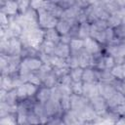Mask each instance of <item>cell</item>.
I'll use <instances>...</instances> for the list:
<instances>
[{
	"label": "cell",
	"instance_id": "obj_1",
	"mask_svg": "<svg viewBox=\"0 0 125 125\" xmlns=\"http://www.w3.org/2000/svg\"><path fill=\"white\" fill-rule=\"evenodd\" d=\"M84 44H85L86 49H87L88 51H90V52H97V51H98V49H99L98 44H97V42H96L94 39L86 38V40H85Z\"/></svg>",
	"mask_w": 125,
	"mask_h": 125
},
{
	"label": "cell",
	"instance_id": "obj_2",
	"mask_svg": "<svg viewBox=\"0 0 125 125\" xmlns=\"http://www.w3.org/2000/svg\"><path fill=\"white\" fill-rule=\"evenodd\" d=\"M24 63L27 65V67L29 69H37L41 65V62L38 61V60H35V59L26 60V61H24Z\"/></svg>",
	"mask_w": 125,
	"mask_h": 125
},
{
	"label": "cell",
	"instance_id": "obj_3",
	"mask_svg": "<svg viewBox=\"0 0 125 125\" xmlns=\"http://www.w3.org/2000/svg\"><path fill=\"white\" fill-rule=\"evenodd\" d=\"M46 38H47V41L52 42V43L55 42V41H57V40L59 39L58 34H57V32H56L54 29H50V30L47 31V33H46Z\"/></svg>",
	"mask_w": 125,
	"mask_h": 125
},
{
	"label": "cell",
	"instance_id": "obj_4",
	"mask_svg": "<svg viewBox=\"0 0 125 125\" xmlns=\"http://www.w3.org/2000/svg\"><path fill=\"white\" fill-rule=\"evenodd\" d=\"M58 30L61 32V33H66L67 31H68V29H69V24L67 23V22H65V21H60L59 23H58Z\"/></svg>",
	"mask_w": 125,
	"mask_h": 125
},
{
	"label": "cell",
	"instance_id": "obj_5",
	"mask_svg": "<svg viewBox=\"0 0 125 125\" xmlns=\"http://www.w3.org/2000/svg\"><path fill=\"white\" fill-rule=\"evenodd\" d=\"M56 54L59 56V57H66L68 55V48L66 46H61V47H58L57 51H56Z\"/></svg>",
	"mask_w": 125,
	"mask_h": 125
},
{
	"label": "cell",
	"instance_id": "obj_6",
	"mask_svg": "<svg viewBox=\"0 0 125 125\" xmlns=\"http://www.w3.org/2000/svg\"><path fill=\"white\" fill-rule=\"evenodd\" d=\"M49 96H50V91L47 89H42L40 91V94H38V100H40L41 102H45L47 101Z\"/></svg>",
	"mask_w": 125,
	"mask_h": 125
},
{
	"label": "cell",
	"instance_id": "obj_7",
	"mask_svg": "<svg viewBox=\"0 0 125 125\" xmlns=\"http://www.w3.org/2000/svg\"><path fill=\"white\" fill-rule=\"evenodd\" d=\"M84 42L82 40H78V39H72L70 41V46L72 49H75V50H78L80 49L82 46H83Z\"/></svg>",
	"mask_w": 125,
	"mask_h": 125
},
{
	"label": "cell",
	"instance_id": "obj_8",
	"mask_svg": "<svg viewBox=\"0 0 125 125\" xmlns=\"http://www.w3.org/2000/svg\"><path fill=\"white\" fill-rule=\"evenodd\" d=\"M10 49L12 50L13 53L19 52L20 51V42L16 39H12L10 41Z\"/></svg>",
	"mask_w": 125,
	"mask_h": 125
},
{
	"label": "cell",
	"instance_id": "obj_9",
	"mask_svg": "<svg viewBox=\"0 0 125 125\" xmlns=\"http://www.w3.org/2000/svg\"><path fill=\"white\" fill-rule=\"evenodd\" d=\"M112 74H113L114 76L119 77V78L124 77V72H123L122 65H119V66H117V67H114L113 70H112Z\"/></svg>",
	"mask_w": 125,
	"mask_h": 125
},
{
	"label": "cell",
	"instance_id": "obj_10",
	"mask_svg": "<svg viewBox=\"0 0 125 125\" xmlns=\"http://www.w3.org/2000/svg\"><path fill=\"white\" fill-rule=\"evenodd\" d=\"M83 77H84V80H86L87 82H91L92 80H94V72L92 70H85L83 72Z\"/></svg>",
	"mask_w": 125,
	"mask_h": 125
},
{
	"label": "cell",
	"instance_id": "obj_11",
	"mask_svg": "<svg viewBox=\"0 0 125 125\" xmlns=\"http://www.w3.org/2000/svg\"><path fill=\"white\" fill-rule=\"evenodd\" d=\"M82 75H83V71L81 69H74L71 71V78H73L75 81H78Z\"/></svg>",
	"mask_w": 125,
	"mask_h": 125
},
{
	"label": "cell",
	"instance_id": "obj_12",
	"mask_svg": "<svg viewBox=\"0 0 125 125\" xmlns=\"http://www.w3.org/2000/svg\"><path fill=\"white\" fill-rule=\"evenodd\" d=\"M18 5L14 2H8L7 3V13L8 14H14L17 10Z\"/></svg>",
	"mask_w": 125,
	"mask_h": 125
},
{
	"label": "cell",
	"instance_id": "obj_13",
	"mask_svg": "<svg viewBox=\"0 0 125 125\" xmlns=\"http://www.w3.org/2000/svg\"><path fill=\"white\" fill-rule=\"evenodd\" d=\"M70 99L68 96H63L62 99V105L63 108H68L70 106Z\"/></svg>",
	"mask_w": 125,
	"mask_h": 125
},
{
	"label": "cell",
	"instance_id": "obj_14",
	"mask_svg": "<svg viewBox=\"0 0 125 125\" xmlns=\"http://www.w3.org/2000/svg\"><path fill=\"white\" fill-rule=\"evenodd\" d=\"M54 50H55L54 44H53L52 42L46 41V42H45V51H46V53H47V54H50V53H52Z\"/></svg>",
	"mask_w": 125,
	"mask_h": 125
},
{
	"label": "cell",
	"instance_id": "obj_15",
	"mask_svg": "<svg viewBox=\"0 0 125 125\" xmlns=\"http://www.w3.org/2000/svg\"><path fill=\"white\" fill-rule=\"evenodd\" d=\"M51 62H52V63H54V64H56L57 66H60V67H62V66L63 65L62 60L61 58H59V57L52 58V59H51Z\"/></svg>",
	"mask_w": 125,
	"mask_h": 125
},
{
	"label": "cell",
	"instance_id": "obj_16",
	"mask_svg": "<svg viewBox=\"0 0 125 125\" xmlns=\"http://www.w3.org/2000/svg\"><path fill=\"white\" fill-rule=\"evenodd\" d=\"M17 94L21 97H23L27 94V91H26V87L25 85H21L19 88H18V91H17Z\"/></svg>",
	"mask_w": 125,
	"mask_h": 125
},
{
	"label": "cell",
	"instance_id": "obj_17",
	"mask_svg": "<svg viewBox=\"0 0 125 125\" xmlns=\"http://www.w3.org/2000/svg\"><path fill=\"white\" fill-rule=\"evenodd\" d=\"M25 87H26V91H27V95H32V94H34L35 93V91H36V88H35V86L34 85H32V84H25Z\"/></svg>",
	"mask_w": 125,
	"mask_h": 125
},
{
	"label": "cell",
	"instance_id": "obj_18",
	"mask_svg": "<svg viewBox=\"0 0 125 125\" xmlns=\"http://www.w3.org/2000/svg\"><path fill=\"white\" fill-rule=\"evenodd\" d=\"M73 90L76 94H81L83 92V87L81 86L80 83H75L74 86H73Z\"/></svg>",
	"mask_w": 125,
	"mask_h": 125
},
{
	"label": "cell",
	"instance_id": "obj_19",
	"mask_svg": "<svg viewBox=\"0 0 125 125\" xmlns=\"http://www.w3.org/2000/svg\"><path fill=\"white\" fill-rule=\"evenodd\" d=\"M109 22H110L111 24H113V25H117V24H119V22H120V18H118L117 16L111 17V18L109 19Z\"/></svg>",
	"mask_w": 125,
	"mask_h": 125
},
{
	"label": "cell",
	"instance_id": "obj_20",
	"mask_svg": "<svg viewBox=\"0 0 125 125\" xmlns=\"http://www.w3.org/2000/svg\"><path fill=\"white\" fill-rule=\"evenodd\" d=\"M104 64H105V67H111L112 64H113V59L112 58H106L104 60Z\"/></svg>",
	"mask_w": 125,
	"mask_h": 125
},
{
	"label": "cell",
	"instance_id": "obj_21",
	"mask_svg": "<svg viewBox=\"0 0 125 125\" xmlns=\"http://www.w3.org/2000/svg\"><path fill=\"white\" fill-rule=\"evenodd\" d=\"M61 92H62L64 96H67V95L70 93V89L68 88V86H64V85H62V86L61 87Z\"/></svg>",
	"mask_w": 125,
	"mask_h": 125
},
{
	"label": "cell",
	"instance_id": "obj_22",
	"mask_svg": "<svg viewBox=\"0 0 125 125\" xmlns=\"http://www.w3.org/2000/svg\"><path fill=\"white\" fill-rule=\"evenodd\" d=\"M42 5H44L43 2H39V1L31 2V6H32V8H35V9H37V8H42V7H41Z\"/></svg>",
	"mask_w": 125,
	"mask_h": 125
},
{
	"label": "cell",
	"instance_id": "obj_23",
	"mask_svg": "<svg viewBox=\"0 0 125 125\" xmlns=\"http://www.w3.org/2000/svg\"><path fill=\"white\" fill-rule=\"evenodd\" d=\"M29 81L31 82V83H34V84H39V82H40V80H39V77H37V76H29Z\"/></svg>",
	"mask_w": 125,
	"mask_h": 125
},
{
	"label": "cell",
	"instance_id": "obj_24",
	"mask_svg": "<svg viewBox=\"0 0 125 125\" xmlns=\"http://www.w3.org/2000/svg\"><path fill=\"white\" fill-rule=\"evenodd\" d=\"M70 84V76H64L62 78V85L68 86Z\"/></svg>",
	"mask_w": 125,
	"mask_h": 125
},
{
	"label": "cell",
	"instance_id": "obj_25",
	"mask_svg": "<svg viewBox=\"0 0 125 125\" xmlns=\"http://www.w3.org/2000/svg\"><path fill=\"white\" fill-rule=\"evenodd\" d=\"M54 81H55V79L53 78V76H49V77L46 79V84H47V86H52V85L54 84Z\"/></svg>",
	"mask_w": 125,
	"mask_h": 125
},
{
	"label": "cell",
	"instance_id": "obj_26",
	"mask_svg": "<svg viewBox=\"0 0 125 125\" xmlns=\"http://www.w3.org/2000/svg\"><path fill=\"white\" fill-rule=\"evenodd\" d=\"M19 5H20V8H21V10H24L25 9V7L28 5V2H19Z\"/></svg>",
	"mask_w": 125,
	"mask_h": 125
},
{
	"label": "cell",
	"instance_id": "obj_27",
	"mask_svg": "<svg viewBox=\"0 0 125 125\" xmlns=\"http://www.w3.org/2000/svg\"><path fill=\"white\" fill-rule=\"evenodd\" d=\"M1 21H2V24L4 25L5 23H8V19L6 18V16L4 14H1Z\"/></svg>",
	"mask_w": 125,
	"mask_h": 125
},
{
	"label": "cell",
	"instance_id": "obj_28",
	"mask_svg": "<svg viewBox=\"0 0 125 125\" xmlns=\"http://www.w3.org/2000/svg\"><path fill=\"white\" fill-rule=\"evenodd\" d=\"M116 125H125V120H120Z\"/></svg>",
	"mask_w": 125,
	"mask_h": 125
}]
</instances>
